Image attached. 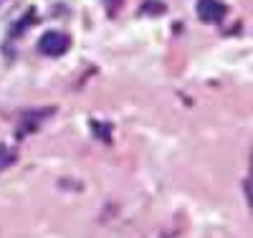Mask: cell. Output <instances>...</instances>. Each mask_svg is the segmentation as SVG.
Here are the masks:
<instances>
[{
  "instance_id": "obj_2",
  "label": "cell",
  "mask_w": 253,
  "mask_h": 238,
  "mask_svg": "<svg viewBox=\"0 0 253 238\" xmlns=\"http://www.w3.org/2000/svg\"><path fill=\"white\" fill-rule=\"evenodd\" d=\"M198 15L205 23H215L225 15V5L218 3V0H198Z\"/></svg>"
},
{
  "instance_id": "obj_1",
  "label": "cell",
  "mask_w": 253,
  "mask_h": 238,
  "mask_svg": "<svg viewBox=\"0 0 253 238\" xmlns=\"http://www.w3.org/2000/svg\"><path fill=\"white\" fill-rule=\"evenodd\" d=\"M69 46H71V38L66 33H58V31H46L38 41V48L46 56H61L69 51Z\"/></svg>"
}]
</instances>
